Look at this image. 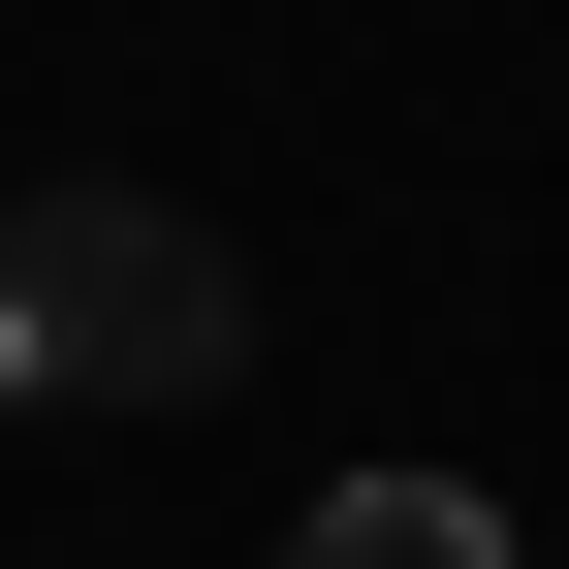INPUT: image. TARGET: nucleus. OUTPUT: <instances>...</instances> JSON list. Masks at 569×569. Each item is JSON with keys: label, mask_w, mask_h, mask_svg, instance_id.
I'll return each mask as SVG.
<instances>
[{"label": "nucleus", "mask_w": 569, "mask_h": 569, "mask_svg": "<svg viewBox=\"0 0 569 569\" xmlns=\"http://www.w3.org/2000/svg\"><path fill=\"white\" fill-rule=\"evenodd\" d=\"M253 348V253L190 222V190H0V380H63V411H190Z\"/></svg>", "instance_id": "f257e3e1"}, {"label": "nucleus", "mask_w": 569, "mask_h": 569, "mask_svg": "<svg viewBox=\"0 0 569 569\" xmlns=\"http://www.w3.org/2000/svg\"><path fill=\"white\" fill-rule=\"evenodd\" d=\"M284 569H507V507H475V475H317Z\"/></svg>", "instance_id": "f03ea898"}]
</instances>
